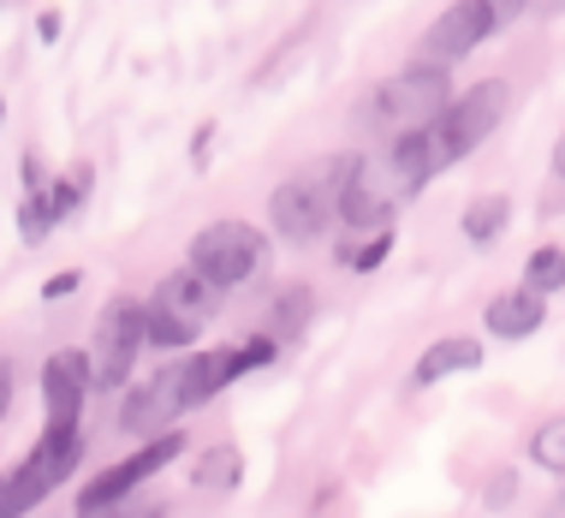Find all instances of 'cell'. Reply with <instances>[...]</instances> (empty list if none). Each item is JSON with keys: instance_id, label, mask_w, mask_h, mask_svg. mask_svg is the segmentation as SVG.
Masks as SVG:
<instances>
[{"instance_id": "obj_5", "label": "cell", "mask_w": 565, "mask_h": 518, "mask_svg": "<svg viewBox=\"0 0 565 518\" xmlns=\"http://www.w3.org/2000/svg\"><path fill=\"white\" fill-rule=\"evenodd\" d=\"M417 191H423V179L411 173V167L393 156V144H387V156H363L358 161L351 191H345V203H340V221L358 226V233H375V226H387L393 209H399L405 197H417Z\"/></svg>"}, {"instance_id": "obj_12", "label": "cell", "mask_w": 565, "mask_h": 518, "mask_svg": "<svg viewBox=\"0 0 565 518\" xmlns=\"http://www.w3.org/2000/svg\"><path fill=\"white\" fill-rule=\"evenodd\" d=\"M96 388L89 352H54L42 370V393H49V435H78V411Z\"/></svg>"}, {"instance_id": "obj_15", "label": "cell", "mask_w": 565, "mask_h": 518, "mask_svg": "<svg viewBox=\"0 0 565 518\" xmlns=\"http://www.w3.org/2000/svg\"><path fill=\"white\" fill-rule=\"evenodd\" d=\"M238 477H244L238 447H209L203 459L191 465V483H196L203 495H233V489H238Z\"/></svg>"}, {"instance_id": "obj_24", "label": "cell", "mask_w": 565, "mask_h": 518, "mask_svg": "<svg viewBox=\"0 0 565 518\" xmlns=\"http://www.w3.org/2000/svg\"><path fill=\"white\" fill-rule=\"evenodd\" d=\"M7 405H12V363L0 358V417H7Z\"/></svg>"}, {"instance_id": "obj_7", "label": "cell", "mask_w": 565, "mask_h": 518, "mask_svg": "<svg viewBox=\"0 0 565 518\" xmlns=\"http://www.w3.org/2000/svg\"><path fill=\"white\" fill-rule=\"evenodd\" d=\"M191 263L209 274L215 286H250L256 274L268 268V239L256 233V226H244V221H215V226H203L196 233V245H191Z\"/></svg>"}, {"instance_id": "obj_22", "label": "cell", "mask_w": 565, "mask_h": 518, "mask_svg": "<svg viewBox=\"0 0 565 518\" xmlns=\"http://www.w3.org/2000/svg\"><path fill=\"white\" fill-rule=\"evenodd\" d=\"M530 0H488V12H494V30H507V24H518V12H524Z\"/></svg>"}, {"instance_id": "obj_3", "label": "cell", "mask_w": 565, "mask_h": 518, "mask_svg": "<svg viewBox=\"0 0 565 518\" xmlns=\"http://www.w3.org/2000/svg\"><path fill=\"white\" fill-rule=\"evenodd\" d=\"M221 293L203 268H173L167 281L156 286V298H149V346H167V352H179V346H191L196 334L215 323L221 310Z\"/></svg>"}, {"instance_id": "obj_13", "label": "cell", "mask_w": 565, "mask_h": 518, "mask_svg": "<svg viewBox=\"0 0 565 518\" xmlns=\"http://www.w3.org/2000/svg\"><path fill=\"white\" fill-rule=\"evenodd\" d=\"M482 323L494 340H530V334L547 323V304H542V293H530V286H512V293L488 298Z\"/></svg>"}, {"instance_id": "obj_8", "label": "cell", "mask_w": 565, "mask_h": 518, "mask_svg": "<svg viewBox=\"0 0 565 518\" xmlns=\"http://www.w3.org/2000/svg\"><path fill=\"white\" fill-rule=\"evenodd\" d=\"M84 459V435H49L42 430V441L24 453V465L7 477V489H0V512H24L36 507L42 495H54L60 483L72 477V465Z\"/></svg>"}, {"instance_id": "obj_27", "label": "cell", "mask_w": 565, "mask_h": 518, "mask_svg": "<svg viewBox=\"0 0 565 518\" xmlns=\"http://www.w3.org/2000/svg\"><path fill=\"white\" fill-rule=\"evenodd\" d=\"M554 179H559V186H565V131L554 137Z\"/></svg>"}, {"instance_id": "obj_1", "label": "cell", "mask_w": 565, "mask_h": 518, "mask_svg": "<svg viewBox=\"0 0 565 518\" xmlns=\"http://www.w3.org/2000/svg\"><path fill=\"white\" fill-rule=\"evenodd\" d=\"M363 156H351V149H340V156H322L310 167H298L286 186H274L268 197V221L280 239H322L328 221H340V203L351 191V173H358Z\"/></svg>"}, {"instance_id": "obj_2", "label": "cell", "mask_w": 565, "mask_h": 518, "mask_svg": "<svg viewBox=\"0 0 565 518\" xmlns=\"http://www.w3.org/2000/svg\"><path fill=\"white\" fill-rule=\"evenodd\" d=\"M209 393H221L215 370H209V352L185 358V363H167L156 382H143L137 393H126V405H119V430H126V435H161V430H173L191 405H203Z\"/></svg>"}, {"instance_id": "obj_17", "label": "cell", "mask_w": 565, "mask_h": 518, "mask_svg": "<svg viewBox=\"0 0 565 518\" xmlns=\"http://www.w3.org/2000/svg\"><path fill=\"white\" fill-rule=\"evenodd\" d=\"M310 310H316V298L303 293V286H286V293L274 298V323H268V334H274L280 346H286V340H298L303 323H310Z\"/></svg>"}, {"instance_id": "obj_10", "label": "cell", "mask_w": 565, "mask_h": 518, "mask_svg": "<svg viewBox=\"0 0 565 518\" xmlns=\"http://www.w3.org/2000/svg\"><path fill=\"white\" fill-rule=\"evenodd\" d=\"M179 453H185V435H179V430H161L156 441H149V447H137V459L114 465V471H102V477L78 495V512H108L114 500H126L137 483H149L156 471H167V465L179 459Z\"/></svg>"}, {"instance_id": "obj_26", "label": "cell", "mask_w": 565, "mask_h": 518, "mask_svg": "<svg viewBox=\"0 0 565 518\" xmlns=\"http://www.w3.org/2000/svg\"><path fill=\"white\" fill-rule=\"evenodd\" d=\"M24 186L42 191V167H36V156H24Z\"/></svg>"}, {"instance_id": "obj_14", "label": "cell", "mask_w": 565, "mask_h": 518, "mask_svg": "<svg viewBox=\"0 0 565 518\" xmlns=\"http://www.w3.org/2000/svg\"><path fill=\"white\" fill-rule=\"evenodd\" d=\"M482 363V340H470V334H447V340H435L429 352L417 358V388H435L447 382L458 370H477Z\"/></svg>"}, {"instance_id": "obj_11", "label": "cell", "mask_w": 565, "mask_h": 518, "mask_svg": "<svg viewBox=\"0 0 565 518\" xmlns=\"http://www.w3.org/2000/svg\"><path fill=\"white\" fill-rule=\"evenodd\" d=\"M494 36V12H488V0H452L440 19L423 30L417 42V60H435V66H452V60H465L470 49H482V42Z\"/></svg>"}, {"instance_id": "obj_19", "label": "cell", "mask_w": 565, "mask_h": 518, "mask_svg": "<svg viewBox=\"0 0 565 518\" xmlns=\"http://www.w3.org/2000/svg\"><path fill=\"white\" fill-rule=\"evenodd\" d=\"M530 459H536L542 471H554V477H565V411L547 417L542 430L530 435Z\"/></svg>"}, {"instance_id": "obj_18", "label": "cell", "mask_w": 565, "mask_h": 518, "mask_svg": "<svg viewBox=\"0 0 565 518\" xmlns=\"http://www.w3.org/2000/svg\"><path fill=\"white\" fill-rule=\"evenodd\" d=\"M524 286L530 293H559L565 286V245H536L530 251V263H524Z\"/></svg>"}, {"instance_id": "obj_28", "label": "cell", "mask_w": 565, "mask_h": 518, "mask_svg": "<svg viewBox=\"0 0 565 518\" xmlns=\"http://www.w3.org/2000/svg\"><path fill=\"white\" fill-rule=\"evenodd\" d=\"M0 119H7V102H0Z\"/></svg>"}, {"instance_id": "obj_9", "label": "cell", "mask_w": 565, "mask_h": 518, "mask_svg": "<svg viewBox=\"0 0 565 518\" xmlns=\"http://www.w3.org/2000/svg\"><path fill=\"white\" fill-rule=\"evenodd\" d=\"M507 84L500 78H482V84H470L465 96H452L447 102V114H440V131H447V149H452V161H465L470 149H482L488 137H494V126L507 119Z\"/></svg>"}, {"instance_id": "obj_4", "label": "cell", "mask_w": 565, "mask_h": 518, "mask_svg": "<svg viewBox=\"0 0 565 518\" xmlns=\"http://www.w3.org/2000/svg\"><path fill=\"white\" fill-rule=\"evenodd\" d=\"M447 102H452L447 66H435V60H417V66H405V72H393V78H381V89H375L370 102H363V114H370L387 137H399V131H417V126H429V119H440V114H447Z\"/></svg>"}, {"instance_id": "obj_21", "label": "cell", "mask_w": 565, "mask_h": 518, "mask_svg": "<svg viewBox=\"0 0 565 518\" xmlns=\"http://www.w3.org/2000/svg\"><path fill=\"white\" fill-rule=\"evenodd\" d=\"M387 256H393V226H375L370 245H358V251L340 245V263H345L351 274H375L381 263H387Z\"/></svg>"}, {"instance_id": "obj_25", "label": "cell", "mask_w": 565, "mask_h": 518, "mask_svg": "<svg viewBox=\"0 0 565 518\" xmlns=\"http://www.w3.org/2000/svg\"><path fill=\"white\" fill-rule=\"evenodd\" d=\"M36 30H42V42H54V36H60V12H42Z\"/></svg>"}, {"instance_id": "obj_29", "label": "cell", "mask_w": 565, "mask_h": 518, "mask_svg": "<svg viewBox=\"0 0 565 518\" xmlns=\"http://www.w3.org/2000/svg\"><path fill=\"white\" fill-rule=\"evenodd\" d=\"M559 507H565V489H559Z\"/></svg>"}, {"instance_id": "obj_20", "label": "cell", "mask_w": 565, "mask_h": 518, "mask_svg": "<svg viewBox=\"0 0 565 518\" xmlns=\"http://www.w3.org/2000/svg\"><path fill=\"white\" fill-rule=\"evenodd\" d=\"M54 221H60V203H54V191H30L24 197V245H42V239L54 233Z\"/></svg>"}, {"instance_id": "obj_6", "label": "cell", "mask_w": 565, "mask_h": 518, "mask_svg": "<svg viewBox=\"0 0 565 518\" xmlns=\"http://www.w3.org/2000/svg\"><path fill=\"white\" fill-rule=\"evenodd\" d=\"M149 346V304L114 298L96 323V340H89V370H96V388H126L137 370V352Z\"/></svg>"}, {"instance_id": "obj_16", "label": "cell", "mask_w": 565, "mask_h": 518, "mask_svg": "<svg viewBox=\"0 0 565 518\" xmlns=\"http://www.w3.org/2000/svg\"><path fill=\"white\" fill-rule=\"evenodd\" d=\"M507 221H512V203L500 191H488V197H477V203H465V239L470 245H494L500 233H507Z\"/></svg>"}, {"instance_id": "obj_23", "label": "cell", "mask_w": 565, "mask_h": 518, "mask_svg": "<svg viewBox=\"0 0 565 518\" xmlns=\"http://www.w3.org/2000/svg\"><path fill=\"white\" fill-rule=\"evenodd\" d=\"M66 293H78V268H66V274H54L49 286H42V298H66Z\"/></svg>"}]
</instances>
